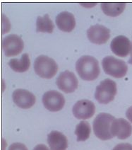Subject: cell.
Listing matches in <instances>:
<instances>
[{
  "label": "cell",
  "mask_w": 132,
  "mask_h": 150,
  "mask_svg": "<svg viewBox=\"0 0 132 150\" xmlns=\"http://www.w3.org/2000/svg\"><path fill=\"white\" fill-rule=\"evenodd\" d=\"M76 70L81 79L84 81H94L100 73L99 62L94 57L84 55L76 63Z\"/></svg>",
  "instance_id": "1"
},
{
  "label": "cell",
  "mask_w": 132,
  "mask_h": 150,
  "mask_svg": "<svg viewBox=\"0 0 132 150\" xmlns=\"http://www.w3.org/2000/svg\"><path fill=\"white\" fill-rule=\"evenodd\" d=\"M114 119L115 117L111 114L106 112L98 114L93 123L95 135L103 141L111 139L113 137L110 131L111 124Z\"/></svg>",
  "instance_id": "2"
},
{
  "label": "cell",
  "mask_w": 132,
  "mask_h": 150,
  "mask_svg": "<svg viewBox=\"0 0 132 150\" xmlns=\"http://www.w3.org/2000/svg\"><path fill=\"white\" fill-rule=\"evenodd\" d=\"M35 74L43 79H50L57 74L58 65L57 62L48 56L40 55L34 62Z\"/></svg>",
  "instance_id": "3"
},
{
  "label": "cell",
  "mask_w": 132,
  "mask_h": 150,
  "mask_svg": "<svg viewBox=\"0 0 132 150\" xmlns=\"http://www.w3.org/2000/svg\"><path fill=\"white\" fill-rule=\"evenodd\" d=\"M117 93V83L110 79H106L97 86L95 92V98L100 104H108L113 101Z\"/></svg>",
  "instance_id": "4"
},
{
  "label": "cell",
  "mask_w": 132,
  "mask_h": 150,
  "mask_svg": "<svg viewBox=\"0 0 132 150\" xmlns=\"http://www.w3.org/2000/svg\"><path fill=\"white\" fill-rule=\"evenodd\" d=\"M103 69L105 73L117 79H121L126 76L128 66L124 61L112 56H107L102 60Z\"/></svg>",
  "instance_id": "5"
},
{
  "label": "cell",
  "mask_w": 132,
  "mask_h": 150,
  "mask_svg": "<svg viewBox=\"0 0 132 150\" xmlns=\"http://www.w3.org/2000/svg\"><path fill=\"white\" fill-rule=\"evenodd\" d=\"M42 100L44 107L51 112L60 111L65 105V98L62 93L55 90L45 92Z\"/></svg>",
  "instance_id": "6"
},
{
  "label": "cell",
  "mask_w": 132,
  "mask_h": 150,
  "mask_svg": "<svg viewBox=\"0 0 132 150\" xmlns=\"http://www.w3.org/2000/svg\"><path fill=\"white\" fill-rule=\"evenodd\" d=\"M24 47V42L20 36L15 34L5 37L2 40V49L6 57L19 54Z\"/></svg>",
  "instance_id": "7"
},
{
  "label": "cell",
  "mask_w": 132,
  "mask_h": 150,
  "mask_svg": "<svg viewBox=\"0 0 132 150\" xmlns=\"http://www.w3.org/2000/svg\"><path fill=\"white\" fill-rule=\"evenodd\" d=\"M56 83L59 89L66 93H73L79 86V81L76 75L68 70L60 73L56 80Z\"/></svg>",
  "instance_id": "8"
},
{
  "label": "cell",
  "mask_w": 132,
  "mask_h": 150,
  "mask_svg": "<svg viewBox=\"0 0 132 150\" xmlns=\"http://www.w3.org/2000/svg\"><path fill=\"white\" fill-rule=\"evenodd\" d=\"M72 112L74 116L79 120H87L94 115L95 105L91 100H80L74 105Z\"/></svg>",
  "instance_id": "9"
},
{
  "label": "cell",
  "mask_w": 132,
  "mask_h": 150,
  "mask_svg": "<svg viewBox=\"0 0 132 150\" xmlns=\"http://www.w3.org/2000/svg\"><path fill=\"white\" fill-rule=\"evenodd\" d=\"M87 37L92 43L103 45L110 38V30L103 25H92L87 30Z\"/></svg>",
  "instance_id": "10"
},
{
  "label": "cell",
  "mask_w": 132,
  "mask_h": 150,
  "mask_svg": "<svg viewBox=\"0 0 132 150\" xmlns=\"http://www.w3.org/2000/svg\"><path fill=\"white\" fill-rule=\"evenodd\" d=\"M112 52L120 57H125L131 53L132 42L124 35H118L112 40L110 44Z\"/></svg>",
  "instance_id": "11"
},
{
  "label": "cell",
  "mask_w": 132,
  "mask_h": 150,
  "mask_svg": "<svg viewBox=\"0 0 132 150\" xmlns=\"http://www.w3.org/2000/svg\"><path fill=\"white\" fill-rule=\"evenodd\" d=\"M112 135L119 139H126L131 135L132 126L128 121L124 118H115L111 124Z\"/></svg>",
  "instance_id": "12"
},
{
  "label": "cell",
  "mask_w": 132,
  "mask_h": 150,
  "mask_svg": "<svg viewBox=\"0 0 132 150\" xmlns=\"http://www.w3.org/2000/svg\"><path fill=\"white\" fill-rule=\"evenodd\" d=\"M12 98L15 104L22 109L30 108L36 101V98L33 93L22 88H18L13 92Z\"/></svg>",
  "instance_id": "13"
},
{
  "label": "cell",
  "mask_w": 132,
  "mask_h": 150,
  "mask_svg": "<svg viewBox=\"0 0 132 150\" xmlns=\"http://www.w3.org/2000/svg\"><path fill=\"white\" fill-rule=\"evenodd\" d=\"M56 24L60 30L69 33L74 29L76 26V20L74 14L68 11H63L56 17Z\"/></svg>",
  "instance_id": "14"
},
{
  "label": "cell",
  "mask_w": 132,
  "mask_h": 150,
  "mask_svg": "<svg viewBox=\"0 0 132 150\" xmlns=\"http://www.w3.org/2000/svg\"><path fill=\"white\" fill-rule=\"evenodd\" d=\"M47 143L50 150H66L68 147L67 137L59 131H52L48 134Z\"/></svg>",
  "instance_id": "15"
},
{
  "label": "cell",
  "mask_w": 132,
  "mask_h": 150,
  "mask_svg": "<svg viewBox=\"0 0 132 150\" xmlns=\"http://www.w3.org/2000/svg\"><path fill=\"white\" fill-rule=\"evenodd\" d=\"M9 66L13 71L23 73L28 71L30 66V60L28 54L24 53L21 59H11L9 62Z\"/></svg>",
  "instance_id": "16"
},
{
  "label": "cell",
  "mask_w": 132,
  "mask_h": 150,
  "mask_svg": "<svg viewBox=\"0 0 132 150\" xmlns=\"http://www.w3.org/2000/svg\"><path fill=\"white\" fill-rule=\"evenodd\" d=\"M100 7L105 14L108 16L116 17L123 13L126 7V3H101Z\"/></svg>",
  "instance_id": "17"
},
{
  "label": "cell",
  "mask_w": 132,
  "mask_h": 150,
  "mask_svg": "<svg viewBox=\"0 0 132 150\" xmlns=\"http://www.w3.org/2000/svg\"><path fill=\"white\" fill-rule=\"evenodd\" d=\"M55 28L53 22L50 18L48 14L43 16H38L36 20V31L41 33H52Z\"/></svg>",
  "instance_id": "18"
},
{
  "label": "cell",
  "mask_w": 132,
  "mask_h": 150,
  "mask_svg": "<svg viewBox=\"0 0 132 150\" xmlns=\"http://www.w3.org/2000/svg\"><path fill=\"white\" fill-rule=\"evenodd\" d=\"M91 132V125L88 122L86 121H81L76 127L74 133L77 136V142H85L90 137Z\"/></svg>",
  "instance_id": "19"
},
{
  "label": "cell",
  "mask_w": 132,
  "mask_h": 150,
  "mask_svg": "<svg viewBox=\"0 0 132 150\" xmlns=\"http://www.w3.org/2000/svg\"><path fill=\"white\" fill-rule=\"evenodd\" d=\"M112 150H132V144L129 143H120L115 146Z\"/></svg>",
  "instance_id": "20"
},
{
  "label": "cell",
  "mask_w": 132,
  "mask_h": 150,
  "mask_svg": "<svg viewBox=\"0 0 132 150\" xmlns=\"http://www.w3.org/2000/svg\"><path fill=\"white\" fill-rule=\"evenodd\" d=\"M8 150H28V148L25 144H22L20 142L13 143L11 146H9Z\"/></svg>",
  "instance_id": "21"
},
{
  "label": "cell",
  "mask_w": 132,
  "mask_h": 150,
  "mask_svg": "<svg viewBox=\"0 0 132 150\" xmlns=\"http://www.w3.org/2000/svg\"><path fill=\"white\" fill-rule=\"evenodd\" d=\"M126 117L131 123H132V106L129 107L126 112Z\"/></svg>",
  "instance_id": "22"
},
{
  "label": "cell",
  "mask_w": 132,
  "mask_h": 150,
  "mask_svg": "<svg viewBox=\"0 0 132 150\" xmlns=\"http://www.w3.org/2000/svg\"><path fill=\"white\" fill-rule=\"evenodd\" d=\"M33 150H50V149H49L46 145H45V144H40L35 146Z\"/></svg>",
  "instance_id": "23"
},
{
  "label": "cell",
  "mask_w": 132,
  "mask_h": 150,
  "mask_svg": "<svg viewBox=\"0 0 132 150\" xmlns=\"http://www.w3.org/2000/svg\"><path fill=\"white\" fill-rule=\"evenodd\" d=\"M97 4V3H86V4H81V6H84L86 8H91Z\"/></svg>",
  "instance_id": "24"
},
{
  "label": "cell",
  "mask_w": 132,
  "mask_h": 150,
  "mask_svg": "<svg viewBox=\"0 0 132 150\" xmlns=\"http://www.w3.org/2000/svg\"><path fill=\"white\" fill-rule=\"evenodd\" d=\"M128 62L129 63V64H132V48H131V57H130V59H128Z\"/></svg>",
  "instance_id": "25"
}]
</instances>
